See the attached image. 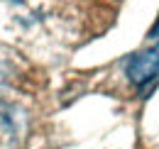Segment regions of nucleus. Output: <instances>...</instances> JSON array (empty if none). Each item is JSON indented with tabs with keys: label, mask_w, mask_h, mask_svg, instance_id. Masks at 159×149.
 Listing matches in <instances>:
<instances>
[{
	"label": "nucleus",
	"mask_w": 159,
	"mask_h": 149,
	"mask_svg": "<svg viewBox=\"0 0 159 149\" xmlns=\"http://www.w3.org/2000/svg\"><path fill=\"white\" fill-rule=\"evenodd\" d=\"M125 74L142 93H147L149 86H154L159 78V52L157 49H147V52L130 56L127 64H125Z\"/></svg>",
	"instance_id": "1"
},
{
	"label": "nucleus",
	"mask_w": 159,
	"mask_h": 149,
	"mask_svg": "<svg viewBox=\"0 0 159 149\" xmlns=\"http://www.w3.org/2000/svg\"><path fill=\"white\" fill-rule=\"evenodd\" d=\"M0 149H20L17 127L5 108H0Z\"/></svg>",
	"instance_id": "2"
},
{
	"label": "nucleus",
	"mask_w": 159,
	"mask_h": 149,
	"mask_svg": "<svg viewBox=\"0 0 159 149\" xmlns=\"http://www.w3.org/2000/svg\"><path fill=\"white\" fill-rule=\"evenodd\" d=\"M149 42H152L154 47H159V17H157V22H154V27H152V32H149Z\"/></svg>",
	"instance_id": "3"
}]
</instances>
